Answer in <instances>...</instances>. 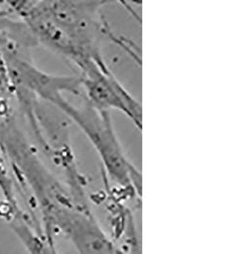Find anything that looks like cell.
<instances>
[{
    "instance_id": "1",
    "label": "cell",
    "mask_w": 237,
    "mask_h": 254,
    "mask_svg": "<svg viewBox=\"0 0 237 254\" xmlns=\"http://www.w3.org/2000/svg\"><path fill=\"white\" fill-rule=\"evenodd\" d=\"M47 18L38 30V41L66 57L77 67L104 62L101 43L107 34L100 1H41Z\"/></svg>"
},
{
    "instance_id": "2",
    "label": "cell",
    "mask_w": 237,
    "mask_h": 254,
    "mask_svg": "<svg viewBox=\"0 0 237 254\" xmlns=\"http://www.w3.org/2000/svg\"><path fill=\"white\" fill-rule=\"evenodd\" d=\"M59 109L71 117L86 132L114 180L127 189L132 188L141 195V174L125 157L114 133L108 112L97 110L90 103L78 109L68 101Z\"/></svg>"
},
{
    "instance_id": "3",
    "label": "cell",
    "mask_w": 237,
    "mask_h": 254,
    "mask_svg": "<svg viewBox=\"0 0 237 254\" xmlns=\"http://www.w3.org/2000/svg\"><path fill=\"white\" fill-rule=\"evenodd\" d=\"M0 50L4 56L12 92H23L40 97L59 107L65 101L63 93H81L80 77L57 76L36 68L19 54V47L2 40Z\"/></svg>"
},
{
    "instance_id": "4",
    "label": "cell",
    "mask_w": 237,
    "mask_h": 254,
    "mask_svg": "<svg viewBox=\"0 0 237 254\" xmlns=\"http://www.w3.org/2000/svg\"><path fill=\"white\" fill-rule=\"evenodd\" d=\"M46 232L54 239L65 235L78 254H126L104 232L89 207H72L57 210Z\"/></svg>"
},
{
    "instance_id": "5",
    "label": "cell",
    "mask_w": 237,
    "mask_h": 254,
    "mask_svg": "<svg viewBox=\"0 0 237 254\" xmlns=\"http://www.w3.org/2000/svg\"><path fill=\"white\" fill-rule=\"evenodd\" d=\"M78 69L81 70L82 88L85 89L92 107L105 112L109 109L119 110L141 128V106L114 77L104 62L90 61Z\"/></svg>"
},
{
    "instance_id": "6",
    "label": "cell",
    "mask_w": 237,
    "mask_h": 254,
    "mask_svg": "<svg viewBox=\"0 0 237 254\" xmlns=\"http://www.w3.org/2000/svg\"><path fill=\"white\" fill-rule=\"evenodd\" d=\"M9 225L28 254H58L55 243L49 241L42 231L34 228L25 213L11 220Z\"/></svg>"
},
{
    "instance_id": "7",
    "label": "cell",
    "mask_w": 237,
    "mask_h": 254,
    "mask_svg": "<svg viewBox=\"0 0 237 254\" xmlns=\"http://www.w3.org/2000/svg\"><path fill=\"white\" fill-rule=\"evenodd\" d=\"M0 190L5 198V202L11 205L12 207H17L18 203L13 190V182L11 180V176L8 174L6 167L2 159L0 158Z\"/></svg>"
}]
</instances>
